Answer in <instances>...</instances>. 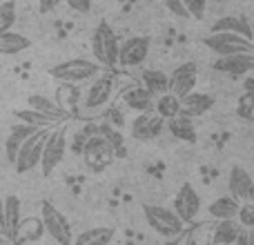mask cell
I'll use <instances>...</instances> for the list:
<instances>
[{"label": "cell", "mask_w": 254, "mask_h": 245, "mask_svg": "<svg viewBox=\"0 0 254 245\" xmlns=\"http://www.w3.org/2000/svg\"><path fill=\"white\" fill-rule=\"evenodd\" d=\"M9 241H11V239H9V234L0 230V243H9Z\"/></svg>", "instance_id": "ab89813d"}, {"label": "cell", "mask_w": 254, "mask_h": 245, "mask_svg": "<svg viewBox=\"0 0 254 245\" xmlns=\"http://www.w3.org/2000/svg\"><path fill=\"white\" fill-rule=\"evenodd\" d=\"M121 101L129 107L131 112L140 114V112H154V103H156V96L149 92L145 85H131L123 92Z\"/></svg>", "instance_id": "2e32d148"}, {"label": "cell", "mask_w": 254, "mask_h": 245, "mask_svg": "<svg viewBox=\"0 0 254 245\" xmlns=\"http://www.w3.org/2000/svg\"><path fill=\"white\" fill-rule=\"evenodd\" d=\"M92 52L96 56V61L105 67H116L119 65V52H121V43L116 38L114 29L107 20H101L92 36Z\"/></svg>", "instance_id": "3957f363"}, {"label": "cell", "mask_w": 254, "mask_h": 245, "mask_svg": "<svg viewBox=\"0 0 254 245\" xmlns=\"http://www.w3.org/2000/svg\"><path fill=\"white\" fill-rule=\"evenodd\" d=\"M243 225L239 223V219H221L216 221V225L212 228V237L210 241L214 245H232L239 243V237L243 232Z\"/></svg>", "instance_id": "ac0fdd59"}, {"label": "cell", "mask_w": 254, "mask_h": 245, "mask_svg": "<svg viewBox=\"0 0 254 245\" xmlns=\"http://www.w3.org/2000/svg\"><path fill=\"white\" fill-rule=\"evenodd\" d=\"M214 2H219V0H214Z\"/></svg>", "instance_id": "b9f144b4"}, {"label": "cell", "mask_w": 254, "mask_h": 245, "mask_svg": "<svg viewBox=\"0 0 254 245\" xmlns=\"http://www.w3.org/2000/svg\"><path fill=\"white\" fill-rule=\"evenodd\" d=\"M0 230L4 232V198L0 196Z\"/></svg>", "instance_id": "f35d334b"}, {"label": "cell", "mask_w": 254, "mask_h": 245, "mask_svg": "<svg viewBox=\"0 0 254 245\" xmlns=\"http://www.w3.org/2000/svg\"><path fill=\"white\" fill-rule=\"evenodd\" d=\"M45 232V223L43 219H25L20 221L16 230V237H13V243H20V241H38Z\"/></svg>", "instance_id": "83f0119b"}, {"label": "cell", "mask_w": 254, "mask_h": 245, "mask_svg": "<svg viewBox=\"0 0 254 245\" xmlns=\"http://www.w3.org/2000/svg\"><path fill=\"white\" fill-rule=\"evenodd\" d=\"M196 83H198V67H196V62H192V61L181 62L170 74V92L181 98H183L185 94L194 92Z\"/></svg>", "instance_id": "4fadbf2b"}, {"label": "cell", "mask_w": 254, "mask_h": 245, "mask_svg": "<svg viewBox=\"0 0 254 245\" xmlns=\"http://www.w3.org/2000/svg\"><path fill=\"white\" fill-rule=\"evenodd\" d=\"M228 189L234 198L239 201H252L254 198V181L250 176V172L243 170L241 165H234L230 170V176H228Z\"/></svg>", "instance_id": "9a60e30c"}, {"label": "cell", "mask_w": 254, "mask_h": 245, "mask_svg": "<svg viewBox=\"0 0 254 245\" xmlns=\"http://www.w3.org/2000/svg\"><path fill=\"white\" fill-rule=\"evenodd\" d=\"M239 207H241V201L234 198L232 194H225V196H219L207 205V214L210 219L221 221V219H237Z\"/></svg>", "instance_id": "ffe728a7"}, {"label": "cell", "mask_w": 254, "mask_h": 245, "mask_svg": "<svg viewBox=\"0 0 254 245\" xmlns=\"http://www.w3.org/2000/svg\"><path fill=\"white\" fill-rule=\"evenodd\" d=\"M210 31H234V34H243L252 38V25L246 16H221L212 22Z\"/></svg>", "instance_id": "603a6c76"}, {"label": "cell", "mask_w": 254, "mask_h": 245, "mask_svg": "<svg viewBox=\"0 0 254 245\" xmlns=\"http://www.w3.org/2000/svg\"><path fill=\"white\" fill-rule=\"evenodd\" d=\"M27 103H29V107L45 112V114H54V116H61V119H65L67 116L65 112L56 105V103H52L47 96H43V94H31V96L27 98Z\"/></svg>", "instance_id": "1f68e13d"}, {"label": "cell", "mask_w": 254, "mask_h": 245, "mask_svg": "<svg viewBox=\"0 0 254 245\" xmlns=\"http://www.w3.org/2000/svg\"><path fill=\"white\" fill-rule=\"evenodd\" d=\"M163 116H158L156 112H140L134 121H131V136L136 140H152L163 131Z\"/></svg>", "instance_id": "5bb4252c"}, {"label": "cell", "mask_w": 254, "mask_h": 245, "mask_svg": "<svg viewBox=\"0 0 254 245\" xmlns=\"http://www.w3.org/2000/svg\"><path fill=\"white\" fill-rule=\"evenodd\" d=\"M40 219H43V223H45V232H47L56 243L69 245L74 241V239H71L69 221H67L65 216H63V212L56 210L49 201H43V205H40Z\"/></svg>", "instance_id": "9c48e42d"}, {"label": "cell", "mask_w": 254, "mask_h": 245, "mask_svg": "<svg viewBox=\"0 0 254 245\" xmlns=\"http://www.w3.org/2000/svg\"><path fill=\"white\" fill-rule=\"evenodd\" d=\"M181 96H176V94L172 92H165L161 94V96H156V103H154V112H156L158 116H163L165 121L174 119V116L181 114Z\"/></svg>", "instance_id": "484cf974"}, {"label": "cell", "mask_w": 254, "mask_h": 245, "mask_svg": "<svg viewBox=\"0 0 254 245\" xmlns=\"http://www.w3.org/2000/svg\"><path fill=\"white\" fill-rule=\"evenodd\" d=\"M29 45L31 40L25 34H20V31H13V29L0 31V54L2 56H16V54L29 49Z\"/></svg>", "instance_id": "7402d4cb"}, {"label": "cell", "mask_w": 254, "mask_h": 245, "mask_svg": "<svg viewBox=\"0 0 254 245\" xmlns=\"http://www.w3.org/2000/svg\"><path fill=\"white\" fill-rule=\"evenodd\" d=\"M237 116H239L241 121L254 122V87H246V92L239 96Z\"/></svg>", "instance_id": "4dcf8cb0"}, {"label": "cell", "mask_w": 254, "mask_h": 245, "mask_svg": "<svg viewBox=\"0 0 254 245\" xmlns=\"http://www.w3.org/2000/svg\"><path fill=\"white\" fill-rule=\"evenodd\" d=\"M203 45L216 56L254 52V40L243 34H234V31H210V36L203 38Z\"/></svg>", "instance_id": "5b68a950"}, {"label": "cell", "mask_w": 254, "mask_h": 245, "mask_svg": "<svg viewBox=\"0 0 254 245\" xmlns=\"http://www.w3.org/2000/svg\"><path fill=\"white\" fill-rule=\"evenodd\" d=\"M239 223L243 228H254V201H243L241 207H239V214H237Z\"/></svg>", "instance_id": "836d02e7"}, {"label": "cell", "mask_w": 254, "mask_h": 245, "mask_svg": "<svg viewBox=\"0 0 254 245\" xmlns=\"http://www.w3.org/2000/svg\"><path fill=\"white\" fill-rule=\"evenodd\" d=\"M16 25V0H4L0 2V31L13 29Z\"/></svg>", "instance_id": "d6a6232c"}, {"label": "cell", "mask_w": 254, "mask_h": 245, "mask_svg": "<svg viewBox=\"0 0 254 245\" xmlns=\"http://www.w3.org/2000/svg\"><path fill=\"white\" fill-rule=\"evenodd\" d=\"M16 119H18V121H25V122H31V125H36V127H54L58 121H63L61 116L45 114V112L34 110V107H27V110H18V112H16Z\"/></svg>", "instance_id": "f1b7e54d"}, {"label": "cell", "mask_w": 254, "mask_h": 245, "mask_svg": "<svg viewBox=\"0 0 254 245\" xmlns=\"http://www.w3.org/2000/svg\"><path fill=\"white\" fill-rule=\"evenodd\" d=\"M214 96L212 94H203V92H190L185 94L183 98H181V112L188 116H192V119H196V116H203L207 114V112L214 107Z\"/></svg>", "instance_id": "d6986e66"}, {"label": "cell", "mask_w": 254, "mask_h": 245, "mask_svg": "<svg viewBox=\"0 0 254 245\" xmlns=\"http://www.w3.org/2000/svg\"><path fill=\"white\" fill-rule=\"evenodd\" d=\"M250 25H252V40H254V13H252V18H250Z\"/></svg>", "instance_id": "60d3db41"}, {"label": "cell", "mask_w": 254, "mask_h": 245, "mask_svg": "<svg viewBox=\"0 0 254 245\" xmlns=\"http://www.w3.org/2000/svg\"><path fill=\"white\" fill-rule=\"evenodd\" d=\"M252 201H254V198H252Z\"/></svg>", "instance_id": "7bdbcfd3"}, {"label": "cell", "mask_w": 254, "mask_h": 245, "mask_svg": "<svg viewBox=\"0 0 254 245\" xmlns=\"http://www.w3.org/2000/svg\"><path fill=\"white\" fill-rule=\"evenodd\" d=\"M65 154H67V127L58 125L56 129L49 131L47 143H45L43 149V158H40L43 176H52V172L63 163Z\"/></svg>", "instance_id": "ba28073f"}, {"label": "cell", "mask_w": 254, "mask_h": 245, "mask_svg": "<svg viewBox=\"0 0 254 245\" xmlns=\"http://www.w3.org/2000/svg\"><path fill=\"white\" fill-rule=\"evenodd\" d=\"M183 2L190 16L196 18V20H203V16L207 11V0H183Z\"/></svg>", "instance_id": "e575fe53"}, {"label": "cell", "mask_w": 254, "mask_h": 245, "mask_svg": "<svg viewBox=\"0 0 254 245\" xmlns=\"http://www.w3.org/2000/svg\"><path fill=\"white\" fill-rule=\"evenodd\" d=\"M0 67H2V65H0Z\"/></svg>", "instance_id": "ee69618b"}, {"label": "cell", "mask_w": 254, "mask_h": 245, "mask_svg": "<svg viewBox=\"0 0 254 245\" xmlns=\"http://www.w3.org/2000/svg\"><path fill=\"white\" fill-rule=\"evenodd\" d=\"M67 7L74 9L78 13H89L92 11V0H65Z\"/></svg>", "instance_id": "8d00e7d4"}, {"label": "cell", "mask_w": 254, "mask_h": 245, "mask_svg": "<svg viewBox=\"0 0 254 245\" xmlns=\"http://www.w3.org/2000/svg\"><path fill=\"white\" fill-rule=\"evenodd\" d=\"M167 129L176 140H183V143H194L196 140V127H194L192 116L183 114V112L167 121Z\"/></svg>", "instance_id": "44dd1931"}, {"label": "cell", "mask_w": 254, "mask_h": 245, "mask_svg": "<svg viewBox=\"0 0 254 245\" xmlns=\"http://www.w3.org/2000/svg\"><path fill=\"white\" fill-rule=\"evenodd\" d=\"M163 4H165L167 11H170L172 16H176V18H188L190 16L183 0H163Z\"/></svg>", "instance_id": "d590c367"}, {"label": "cell", "mask_w": 254, "mask_h": 245, "mask_svg": "<svg viewBox=\"0 0 254 245\" xmlns=\"http://www.w3.org/2000/svg\"><path fill=\"white\" fill-rule=\"evenodd\" d=\"M54 127H40L36 134H31L25 143L20 145L16 154V161H13V167H16L18 174H27L31 172L34 167L40 165V158H43V149L45 143H47V136Z\"/></svg>", "instance_id": "277c9868"}, {"label": "cell", "mask_w": 254, "mask_h": 245, "mask_svg": "<svg viewBox=\"0 0 254 245\" xmlns=\"http://www.w3.org/2000/svg\"><path fill=\"white\" fill-rule=\"evenodd\" d=\"M212 69L221 71V74L230 76H243L254 71V52H241V54H230V56H216L212 62Z\"/></svg>", "instance_id": "7c38bea8"}, {"label": "cell", "mask_w": 254, "mask_h": 245, "mask_svg": "<svg viewBox=\"0 0 254 245\" xmlns=\"http://www.w3.org/2000/svg\"><path fill=\"white\" fill-rule=\"evenodd\" d=\"M38 129L40 127L31 125V122H25V121L11 127L7 140H4V154H7V161L11 163V165H13V161H16V154H18V149H20V145L25 143L31 134H36Z\"/></svg>", "instance_id": "e0dca14e"}, {"label": "cell", "mask_w": 254, "mask_h": 245, "mask_svg": "<svg viewBox=\"0 0 254 245\" xmlns=\"http://www.w3.org/2000/svg\"><path fill=\"white\" fill-rule=\"evenodd\" d=\"M149 47L152 40L149 36H131L121 43V52H119V65L121 67H138L147 61L149 56Z\"/></svg>", "instance_id": "30bf717a"}, {"label": "cell", "mask_w": 254, "mask_h": 245, "mask_svg": "<svg viewBox=\"0 0 254 245\" xmlns=\"http://www.w3.org/2000/svg\"><path fill=\"white\" fill-rule=\"evenodd\" d=\"M80 156H83L85 165L92 172H103L105 167L112 165L116 154H114V149H112V145L107 143L105 136H103L101 131H94V134L87 136V140H85Z\"/></svg>", "instance_id": "8992f818"}, {"label": "cell", "mask_w": 254, "mask_h": 245, "mask_svg": "<svg viewBox=\"0 0 254 245\" xmlns=\"http://www.w3.org/2000/svg\"><path fill=\"white\" fill-rule=\"evenodd\" d=\"M20 225V198L16 194L4 196V232L9 234V239L13 241L16 230Z\"/></svg>", "instance_id": "d4e9b609"}, {"label": "cell", "mask_w": 254, "mask_h": 245, "mask_svg": "<svg viewBox=\"0 0 254 245\" xmlns=\"http://www.w3.org/2000/svg\"><path fill=\"white\" fill-rule=\"evenodd\" d=\"M61 2L63 0H38V9H40V13H49V11H54Z\"/></svg>", "instance_id": "74e56055"}, {"label": "cell", "mask_w": 254, "mask_h": 245, "mask_svg": "<svg viewBox=\"0 0 254 245\" xmlns=\"http://www.w3.org/2000/svg\"><path fill=\"white\" fill-rule=\"evenodd\" d=\"M143 214H145V221H147L149 228L165 239L179 237V234L185 230V225H188L179 214H176L174 207L143 205Z\"/></svg>", "instance_id": "6da1fadb"}, {"label": "cell", "mask_w": 254, "mask_h": 245, "mask_svg": "<svg viewBox=\"0 0 254 245\" xmlns=\"http://www.w3.org/2000/svg\"><path fill=\"white\" fill-rule=\"evenodd\" d=\"M98 74H101V62L87 61V58H69L49 69V76L61 83H87Z\"/></svg>", "instance_id": "7a4b0ae2"}, {"label": "cell", "mask_w": 254, "mask_h": 245, "mask_svg": "<svg viewBox=\"0 0 254 245\" xmlns=\"http://www.w3.org/2000/svg\"><path fill=\"white\" fill-rule=\"evenodd\" d=\"M140 83H143L154 96H161V94L170 92V76L161 69H143L140 71Z\"/></svg>", "instance_id": "cb8c5ba5"}, {"label": "cell", "mask_w": 254, "mask_h": 245, "mask_svg": "<svg viewBox=\"0 0 254 245\" xmlns=\"http://www.w3.org/2000/svg\"><path fill=\"white\" fill-rule=\"evenodd\" d=\"M172 207L176 210V214L185 221V223H194L196 216L201 214V196H198L196 187L192 183H183L181 189L176 192Z\"/></svg>", "instance_id": "8fae6325"}, {"label": "cell", "mask_w": 254, "mask_h": 245, "mask_svg": "<svg viewBox=\"0 0 254 245\" xmlns=\"http://www.w3.org/2000/svg\"><path fill=\"white\" fill-rule=\"evenodd\" d=\"M112 96H114V80L110 76H94L92 80H87V87L83 92V110L89 114L103 112L110 105Z\"/></svg>", "instance_id": "52a82bcc"}, {"label": "cell", "mask_w": 254, "mask_h": 245, "mask_svg": "<svg viewBox=\"0 0 254 245\" xmlns=\"http://www.w3.org/2000/svg\"><path fill=\"white\" fill-rule=\"evenodd\" d=\"M114 239V228H89L74 239L76 245H107Z\"/></svg>", "instance_id": "4316f807"}, {"label": "cell", "mask_w": 254, "mask_h": 245, "mask_svg": "<svg viewBox=\"0 0 254 245\" xmlns=\"http://www.w3.org/2000/svg\"><path fill=\"white\" fill-rule=\"evenodd\" d=\"M98 131H101L103 136L107 138V143L112 145V149H114L116 156H125V140H123V134H121L119 129H116L112 122H101L98 125Z\"/></svg>", "instance_id": "f546056e"}]
</instances>
